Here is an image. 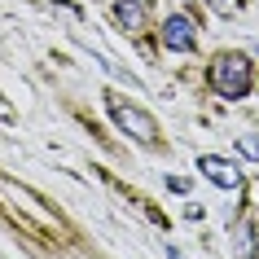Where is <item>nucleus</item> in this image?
Returning <instances> with one entry per match:
<instances>
[{"mask_svg": "<svg viewBox=\"0 0 259 259\" xmlns=\"http://www.w3.org/2000/svg\"><path fill=\"white\" fill-rule=\"evenodd\" d=\"M0 193H5V198H9V211H14L18 220H22V224H27L31 233H44V237H62V220L53 215V211H49V206L40 202V198H35V193H27V189H18V185H9V180H0Z\"/></svg>", "mask_w": 259, "mask_h": 259, "instance_id": "obj_1", "label": "nucleus"}, {"mask_svg": "<svg viewBox=\"0 0 259 259\" xmlns=\"http://www.w3.org/2000/svg\"><path fill=\"white\" fill-rule=\"evenodd\" d=\"M206 79H211V88H215L220 97L237 101V97L250 93V62H246L242 53H220L215 62H211V70H206Z\"/></svg>", "mask_w": 259, "mask_h": 259, "instance_id": "obj_2", "label": "nucleus"}, {"mask_svg": "<svg viewBox=\"0 0 259 259\" xmlns=\"http://www.w3.org/2000/svg\"><path fill=\"white\" fill-rule=\"evenodd\" d=\"M110 119L119 123V127H123L132 141H141V145H154V141H158V123H154L141 106L123 101V97H110Z\"/></svg>", "mask_w": 259, "mask_h": 259, "instance_id": "obj_3", "label": "nucleus"}, {"mask_svg": "<svg viewBox=\"0 0 259 259\" xmlns=\"http://www.w3.org/2000/svg\"><path fill=\"white\" fill-rule=\"evenodd\" d=\"M198 171H202L211 185H220V189H229V193H237L242 189V167L237 163H229V158H220V154H202L198 158Z\"/></svg>", "mask_w": 259, "mask_h": 259, "instance_id": "obj_4", "label": "nucleus"}, {"mask_svg": "<svg viewBox=\"0 0 259 259\" xmlns=\"http://www.w3.org/2000/svg\"><path fill=\"white\" fill-rule=\"evenodd\" d=\"M163 44L176 49V53H189V49H198V27H193L185 14H171L163 22Z\"/></svg>", "mask_w": 259, "mask_h": 259, "instance_id": "obj_5", "label": "nucleus"}, {"mask_svg": "<svg viewBox=\"0 0 259 259\" xmlns=\"http://www.w3.org/2000/svg\"><path fill=\"white\" fill-rule=\"evenodd\" d=\"M114 18H119L127 31H141L145 27V5H141V0H114Z\"/></svg>", "mask_w": 259, "mask_h": 259, "instance_id": "obj_6", "label": "nucleus"}, {"mask_svg": "<svg viewBox=\"0 0 259 259\" xmlns=\"http://www.w3.org/2000/svg\"><path fill=\"white\" fill-rule=\"evenodd\" d=\"M233 250H237V259L255 255V229H250V224H237V229H233Z\"/></svg>", "mask_w": 259, "mask_h": 259, "instance_id": "obj_7", "label": "nucleus"}, {"mask_svg": "<svg viewBox=\"0 0 259 259\" xmlns=\"http://www.w3.org/2000/svg\"><path fill=\"white\" fill-rule=\"evenodd\" d=\"M237 145H242V154H246V158H259V137H250V132H246V137L237 141Z\"/></svg>", "mask_w": 259, "mask_h": 259, "instance_id": "obj_8", "label": "nucleus"}, {"mask_svg": "<svg viewBox=\"0 0 259 259\" xmlns=\"http://www.w3.org/2000/svg\"><path fill=\"white\" fill-rule=\"evenodd\" d=\"M206 5H211V9H220V14H237V9H242L237 0H206Z\"/></svg>", "mask_w": 259, "mask_h": 259, "instance_id": "obj_9", "label": "nucleus"}, {"mask_svg": "<svg viewBox=\"0 0 259 259\" xmlns=\"http://www.w3.org/2000/svg\"><path fill=\"white\" fill-rule=\"evenodd\" d=\"M167 255H171V259H185V255H180V250H167Z\"/></svg>", "mask_w": 259, "mask_h": 259, "instance_id": "obj_10", "label": "nucleus"}]
</instances>
